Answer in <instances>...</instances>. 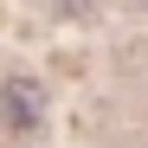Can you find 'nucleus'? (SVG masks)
<instances>
[{
	"mask_svg": "<svg viewBox=\"0 0 148 148\" xmlns=\"http://www.w3.org/2000/svg\"><path fill=\"white\" fill-rule=\"evenodd\" d=\"M0 103H7V122H13V129L45 122V90H39V77H13L7 90H0Z\"/></svg>",
	"mask_w": 148,
	"mask_h": 148,
	"instance_id": "nucleus-1",
	"label": "nucleus"
},
{
	"mask_svg": "<svg viewBox=\"0 0 148 148\" xmlns=\"http://www.w3.org/2000/svg\"><path fill=\"white\" fill-rule=\"evenodd\" d=\"M58 13H77L84 19V13H97V0H58Z\"/></svg>",
	"mask_w": 148,
	"mask_h": 148,
	"instance_id": "nucleus-2",
	"label": "nucleus"
}]
</instances>
